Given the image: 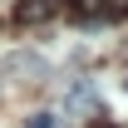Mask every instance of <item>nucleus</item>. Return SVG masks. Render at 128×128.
<instances>
[{"mask_svg": "<svg viewBox=\"0 0 128 128\" xmlns=\"http://www.w3.org/2000/svg\"><path fill=\"white\" fill-rule=\"evenodd\" d=\"M64 108L74 113V118H84V113H89V118H98V98H94V89H74V94L64 98Z\"/></svg>", "mask_w": 128, "mask_h": 128, "instance_id": "20e7f679", "label": "nucleus"}, {"mask_svg": "<svg viewBox=\"0 0 128 128\" xmlns=\"http://www.w3.org/2000/svg\"><path fill=\"white\" fill-rule=\"evenodd\" d=\"M64 15L94 25V20H128V0H64Z\"/></svg>", "mask_w": 128, "mask_h": 128, "instance_id": "f257e3e1", "label": "nucleus"}, {"mask_svg": "<svg viewBox=\"0 0 128 128\" xmlns=\"http://www.w3.org/2000/svg\"><path fill=\"white\" fill-rule=\"evenodd\" d=\"M44 54H34V49H10L5 59H0V74H10V79H44Z\"/></svg>", "mask_w": 128, "mask_h": 128, "instance_id": "f03ea898", "label": "nucleus"}, {"mask_svg": "<svg viewBox=\"0 0 128 128\" xmlns=\"http://www.w3.org/2000/svg\"><path fill=\"white\" fill-rule=\"evenodd\" d=\"M54 123H59L54 113H30V123H25V128H54Z\"/></svg>", "mask_w": 128, "mask_h": 128, "instance_id": "39448f33", "label": "nucleus"}, {"mask_svg": "<svg viewBox=\"0 0 128 128\" xmlns=\"http://www.w3.org/2000/svg\"><path fill=\"white\" fill-rule=\"evenodd\" d=\"M89 128H113V123H89Z\"/></svg>", "mask_w": 128, "mask_h": 128, "instance_id": "423d86ee", "label": "nucleus"}, {"mask_svg": "<svg viewBox=\"0 0 128 128\" xmlns=\"http://www.w3.org/2000/svg\"><path fill=\"white\" fill-rule=\"evenodd\" d=\"M59 10V0H20L15 5V25H44Z\"/></svg>", "mask_w": 128, "mask_h": 128, "instance_id": "7ed1b4c3", "label": "nucleus"}]
</instances>
